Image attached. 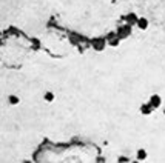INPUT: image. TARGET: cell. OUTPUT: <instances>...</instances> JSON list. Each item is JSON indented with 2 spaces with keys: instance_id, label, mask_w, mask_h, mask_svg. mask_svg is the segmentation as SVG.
Wrapping results in <instances>:
<instances>
[{
  "instance_id": "cell-1",
  "label": "cell",
  "mask_w": 165,
  "mask_h": 163,
  "mask_svg": "<svg viewBox=\"0 0 165 163\" xmlns=\"http://www.w3.org/2000/svg\"><path fill=\"white\" fill-rule=\"evenodd\" d=\"M131 31H133V26H130V25H126V23H124V25H121L119 28H117V36H119V39L121 40H125V39H128L130 36H131Z\"/></svg>"
},
{
  "instance_id": "cell-2",
  "label": "cell",
  "mask_w": 165,
  "mask_h": 163,
  "mask_svg": "<svg viewBox=\"0 0 165 163\" xmlns=\"http://www.w3.org/2000/svg\"><path fill=\"white\" fill-rule=\"evenodd\" d=\"M107 45H108L107 39H103V37H96V39L91 40V46H93L94 51H103L107 48Z\"/></svg>"
},
{
  "instance_id": "cell-3",
  "label": "cell",
  "mask_w": 165,
  "mask_h": 163,
  "mask_svg": "<svg viewBox=\"0 0 165 163\" xmlns=\"http://www.w3.org/2000/svg\"><path fill=\"white\" fill-rule=\"evenodd\" d=\"M107 43H108V46H113V48H117L119 46V43H121V39H119V36H117V33L116 31H113V33H110L107 37Z\"/></svg>"
},
{
  "instance_id": "cell-4",
  "label": "cell",
  "mask_w": 165,
  "mask_h": 163,
  "mask_svg": "<svg viewBox=\"0 0 165 163\" xmlns=\"http://www.w3.org/2000/svg\"><path fill=\"white\" fill-rule=\"evenodd\" d=\"M137 20H139V15L136 12H128L124 15V23L130 25V26H136L137 25Z\"/></svg>"
},
{
  "instance_id": "cell-5",
  "label": "cell",
  "mask_w": 165,
  "mask_h": 163,
  "mask_svg": "<svg viewBox=\"0 0 165 163\" xmlns=\"http://www.w3.org/2000/svg\"><path fill=\"white\" fill-rule=\"evenodd\" d=\"M148 103L153 106V109H156V108H159V106L162 105V97H161L159 94H153V95L148 99Z\"/></svg>"
},
{
  "instance_id": "cell-6",
  "label": "cell",
  "mask_w": 165,
  "mask_h": 163,
  "mask_svg": "<svg viewBox=\"0 0 165 163\" xmlns=\"http://www.w3.org/2000/svg\"><path fill=\"white\" fill-rule=\"evenodd\" d=\"M148 26H150V22H148V19H147V17H139L136 28H137L139 31H145V29H148Z\"/></svg>"
},
{
  "instance_id": "cell-7",
  "label": "cell",
  "mask_w": 165,
  "mask_h": 163,
  "mask_svg": "<svg viewBox=\"0 0 165 163\" xmlns=\"http://www.w3.org/2000/svg\"><path fill=\"white\" fill-rule=\"evenodd\" d=\"M139 111H140V114H142V116H150V114L153 112V106H151L148 102H145V103H142V105H140Z\"/></svg>"
},
{
  "instance_id": "cell-8",
  "label": "cell",
  "mask_w": 165,
  "mask_h": 163,
  "mask_svg": "<svg viewBox=\"0 0 165 163\" xmlns=\"http://www.w3.org/2000/svg\"><path fill=\"white\" fill-rule=\"evenodd\" d=\"M136 159H137L139 162H144V160H147V159H148V152H147L145 149H142V148H140V149H137V151H136Z\"/></svg>"
},
{
  "instance_id": "cell-9",
  "label": "cell",
  "mask_w": 165,
  "mask_h": 163,
  "mask_svg": "<svg viewBox=\"0 0 165 163\" xmlns=\"http://www.w3.org/2000/svg\"><path fill=\"white\" fill-rule=\"evenodd\" d=\"M54 99H56V95H54V92H51V91H46V92L43 94V100L48 102V103L54 102Z\"/></svg>"
},
{
  "instance_id": "cell-10",
  "label": "cell",
  "mask_w": 165,
  "mask_h": 163,
  "mask_svg": "<svg viewBox=\"0 0 165 163\" xmlns=\"http://www.w3.org/2000/svg\"><path fill=\"white\" fill-rule=\"evenodd\" d=\"M8 102H9V105H12V106H16V105H19V103H20V99H19L17 95H14V94H11V95L8 97Z\"/></svg>"
},
{
  "instance_id": "cell-11",
  "label": "cell",
  "mask_w": 165,
  "mask_h": 163,
  "mask_svg": "<svg viewBox=\"0 0 165 163\" xmlns=\"http://www.w3.org/2000/svg\"><path fill=\"white\" fill-rule=\"evenodd\" d=\"M164 116H165V108H164Z\"/></svg>"
}]
</instances>
